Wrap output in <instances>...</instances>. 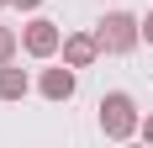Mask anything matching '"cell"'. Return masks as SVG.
<instances>
[{"label": "cell", "instance_id": "obj_1", "mask_svg": "<svg viewBox=\"0 0 153 148\" xmlns=\"http://www.w3.org/2000/svg\"><path fill=\"white\" fill-rule=\"evenodd\" d=\"M143 127V117H137V106H132V95L127 90H111L106 101H100V132L111 138V143H122V138H132Z\"/></svg>", "mask_w": 153, "mask_h": 148}, {"label": "cell", "instance_id": "obj_10", "mask_svg": "<svg viewBox=\"0 0 153 148\" xmlns=\"http://www.w3.org/2000/svg\"><path fill=\"white\" fill-rule=\"evenodd\" d=\"M143 138H148V143H153V117H143Z\"/></svg>", "mask_w": 153, "mask_h": 148}, {"label": "cell", "instance_id": "obj_4", "mask_svg": "<svg viewBox=\"0 0 153 148\" xmlns=\"http://www.w3.org/2000/svg\"><path fill=\"white\" fill-rule=\"evenodd\" d=\"M100 53H106V48H100V37H90V32H69V37H63V64H69V69H90Z\"/></svg>", "mask_w": 153, "mask_h": 148}, {"label": "cell", "instance_id": "obj_8", "mask_svg": "<svg viewBox=\"0 0 153 148\" xmlns=\"http://www.w3.org/2000/svg\"><path fill=\"white\" fill-rule=\"evenodd\" d=\"M143 37H148V43H153V11L143 16Z\"/></svg>", "mask_w": 153, "mask_h": 148}, {"label": "cell", "instance_id": "obj_3", "mask_svg": "<svg viewBox=\"0 0 153 148\" xmlns=\"http://www.w3.org/2000/svg\"><path fill=\"white\" fill-rule=\"evenodd\" d=\"M21 48H27L32 58H53L63 48V32H58V21H32L27 32H21Z\"/></svg>", "mask_w": 153, "mask_h": 148}, {"label": "cell", "instance_id": "obj_2", "mask_svg": "<svg viewBox=\"0 0 153 148\" xmlns=\"http://www.w3.org/2000/svg\"><path fill=\"white\" fill-rule=\"evenodd\" d=\"M95 37H100L106 53H132V48L143 43V21L127 16V11H111L106 21H95Z\"/></svg>", "mask_w": 153, "mask_h": 148}, {"label": "cell", "instance_id": "obj_12", "mask_svg": "<svg viewBox=\"0 0 153 148\" xmlns=\"http://www.w3.org/2000/svg\"><path fill=\"white\" fill-rule=\"evenodd\" d=\"M127 148H137V143H127Z\"/></svg>", "mask_w": 153, "mask_h": 148}, {"label": "cell", "instance_id": "obj_5", "mask_svg": "<svg viewBox=\"0 0 153 148\" xmlns=\"http://www.w3.org/2000/svg\"><path fill=\"white\" fill-rule=\"evenodd\" d=\"M37 90H42L48 101H69V95H74V69H69V64H63V69H42Z\"/></svg>", "mask_w": 153, "mask_h": 148}, {"label": "cell", "instance_id": "obj_7", "mask_svg": "<svg viewBox=\"0 0 153 148\" xmlns=\"http://www.w3.org/2000/svg\"><path fill=\"white\" fill-rule=\"evenodd\" d=\"M11 53H16V32L0 27V64H11Z\"/></svg>", "mask_w": 153, "mask_h": 148}, {"label": "cell", "instance_id": "obj_9", "mask_svg": "<svg viewBox=\"0 0 153 148\" xmlns=\"http://www.w3.org/2000/svg\"><path fill=\"white\" fill-rule=\"evenodd\" d=\"M11 5H21V11H37V5H42V0H11Z\"/></svg>", "mask_w": 153, "mask_h": 148}, {"label": "cell", "instance_id": "obj_11", "mask_svg": "<svg viewBox=\"0 0 153 148\" xmlns=\"http://www.w3.org/2000/svg\"><path fill=\"white\" fill-rule=\"evenodd\" d=\"M0 5H11V0H0Z\"/></svg>", "mask_w": 153, "mask_h": 148}, {"label": "cell", "instance_id": "obj_6", "mask_svg": "<svg viewBox=\"0 0 153 148\" xmlns=\"http://www.w3.org/2000/svg\"><path fill=\"white\" fill-rule=\"evenodd\" d=\"M27 90H32L27 69H11V64H0V101H21Z\"/></svg>", "mask_w": 153, "mask_h": 148}]
</instances>
